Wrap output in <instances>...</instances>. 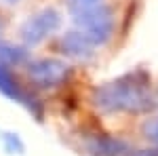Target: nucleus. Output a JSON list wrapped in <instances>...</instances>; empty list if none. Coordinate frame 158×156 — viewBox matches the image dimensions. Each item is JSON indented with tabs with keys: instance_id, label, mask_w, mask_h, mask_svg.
Wrapping results in <instances>:
<instances>
[{
	"instance_id": "f257e3e1",
	"label": "nucleus",
	"mask_w": 158,
	"mask_h": 156,
	"mask_svg": "<svg viewBox=\"0 0 158 156\" xmlns=\"http://www.w3.org/2000/svg\"><path fill=\"white\" fill-rule=\"evenodd\" d=\"M97 106L103 110H143L148 106L143 82H135L133 76L110 82L97 91Z\"/></svg>"
},
{
	"instance_id": "f03ea898",
	"label": "nucleus",
	"mask_w": 158,
	"mask_h": 156,
	"mask_svg": "<svg viewBox=\"0 0 158 156\" xmlns=\"http://www.w3.org/2000/svg\"><path fill=\"white\" fill-rule=\"evenodd\" d=\"M76 21L82 27V34H85L93 44H103L110 36H112V30H114V17L112 11L108 6H95L91 11H85L80 15H74Z\"/></svg>"
},
{
	"instance_id": "7ed1b4c3",
	"label": "nucleus",
	"mask_w": 158,
	"mask_h": 156,
	"mask_svg": "<svg viewBox=\"0 0 158 156\" xmlns=\"http://www.w3.org/2000/svg\"><path fill=\"white\" fill-rule=\"evenodd\" d=\"M30 78L38 84V86H57L65 80L68 76V65L55 59H42L30 65Z\"/></svg>"
},
{
	"instance_id": "20e7f679",
	"label": "nucleus",
	"mask_w": 158,
	"mask_h": 156,
	"mask_svg": "<svg viewBox=\"0 0 158 156\" xmlns=\"http://www.w3.org/2000/svg\"><path fill=\"white\" fill-rule=\"evenodd\" d=\"M57 25H59V15L55 11H49V9H47V11L38 13L36 17H32V19L23 25L21 36H23V40L27 44H36L42 38L49 36L51 32H55Z\"/></svg>"
},
{
	"instance_id": "39448f33",
	"label": "nucleus",
	"mask_w": 158,
	"mask_h": 156,
	"mask_svg": "<svg viewBox=\"0 0 158 156\" xmlns=\"http://www.w3.org/2000/svg\"><path fill=\"white\" fill-rule=\"evenodd\" d=\"M61 44H63V48H65L70 55H74V57H86V55L91 53V47H93V42H91L82 32H70L68 36H63Z\"/></svg>"
},
{
	"instance_id": "423d86ee",
	"label": "nucleus",
	"mask_w": 158,
	"mask_h": 156,
	"mask_svg": "<svg viewBox=\"0 0 158 156\" xmlns=\"http://www.w3.org/2000/svg\"><path fill=\"white\" fill-rule=\"evenodd\" d=\"M0 91L4 93L6 97H11V99H17V101H23V103H27L30 108H32V103L27 101V95H25L23 91L19 89V84H17V80L13 78V74L4 68V65H0Z\"/></svg>"
},
{
	"instance_id": "0eeeda50",
	"label": "nucleus",
	"mask_w": 158,
	"mask_h": 156,
	"mask_svg": "<svg viewBox=\"0 0 158 156\" xmlns=\"http://www.w3.org/2000/svg\"><path fill=\"white\" fill-rule=\"evenodd\" d=\"M25 53L21 48H15V47H9V44H0V59L6 61V63H19L23 61Z\"/></svg>"
},
{
	"instance_id": "6e6552de",
	"label": "nucleus",
	"mask_w": 158,
	"mask_h": 156,
	"mask_svg": "<svg viewBox=\"0 0 158 156\" xmlns=\"http://www.w3.org/2000/svg\"><path fill=\"white\" fill-rule=\"evenodd\" d=\"M99 2H101V0H68V6H70V11H72L74 15H80V13L91 11V9L99 6Z\"/></svg>"
}]
</instances>
